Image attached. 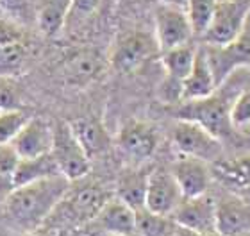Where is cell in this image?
I'll use <instances>...</instances> for the list:
<instances>
[{"label":"cell","mask_w":250,"mask_h":236,"mask_svg":"<svg viewBox=\"0 0 250 236\" xmlns=\"http://www.w3.org/2000/svg\"><path fill=\"white\" fill-rule=\"evenodd\" d=\"M70 186L72 181L61 173L13 186L2 200V216L13 229L21 233L36 231L61 204Z\"/></svg>","instance_id":"1"},{"label":"cell","mask_w":250,"mask_h":236,"mask_svg":"<svg viewBox=\"0 0 250 236\" xmlns=\"http://www.w3.org/2000/svg\"><path fill=\"white\" fill-rule=\"evenodd\" d=\"M230 102L225 95L211 93L197 100H184L175 111L177 120H189L204 127L218 140L232 136L234 126L230 120Z\"/></svg>","instance_id":"2"},{"label":"cell","mask_w":250,"mask_h":236,"mask_svg":"<svg viewBox=\"0 0 250 236\" xmlns=\"http://www.w3.org/2000/svg\"><path fill=\"white\" fill-rule=\"evenodd\" d=\"M249 15L250 0H218L213 20L200 40L213 47L227 45L247 29Z\"/></svg>","instance_id":"3"},{"label":"cell","mask_w":250,"mask_h":236,"mask_svg":"<svg viewBox=\"0 0 250 236\" xmlns=\"http://www.w3.org/2000/svg\"><path fill=\"white\" fill-rule=\"evenodd\" d=\"M50 156L58 165L59 173L68 181H81L89 172V159L83 145L77 142L68 122H59L54 126V142Z\"/></svg>","instance_id":"4"},{"label":"cell","mask_w":250,"mask_h":236,"mask_svg":"<svg viewBox=\"0 0 250 236\" xmlns=\"http://www.w3.org/2000/svg\"><path fill=\"white\" fill-rule=\"evenodd\" d=\"M204 48H206L214 83L220 88L236 70L250 66V29H245L240 36L227 45H222V47L204 45Z\"/></svg>","instance_id":"5"},{"label":"cell","mask_w":250,"mask_h":236,"mask_svg":"<svg viewBox=\"0 0 250 236\" xmlns=\"http://www.w3.org/2000/svg\"><path fill=\"white\" fill-rule=\"evenodd\" d=\"M173 143L183 156L197 157L206 163L218 161L222 156V140L189 120H177L173 127Z\"/></svg>","instance_id":"6"},{"label":"cell","mask_w":250,"mask_h":236,"mask_svg":"<svg viewBox=\"0 0 250 236\" xmlns=\"http://www.w3.org/2000/svg\"><path fill=\"white\" fill-rule=\"evenodd\" d=\"M157 52H159V45L156 36L143 31L127 32L118 38L111 54V64L118 72L129 74L143 66Z\"/></svg>","instance_id":"7"},{"label":"cell","mask_w":250,"mask_h":236,"mask_svg":"<svg viewBox=\"0 0 250 236\" xmlns=\"http://www.w3.org/2000/svg\"><path fill=\"white\" fill-rule=\"evenodd\" d=\"M154 23H156L154 36H156L161 52L191 42V25H189L184 9L157 4L154 11Z\"/></svg>","instance_id":"8"},{"label":"cell","mask_w":250,"mask_h":236,"mask_svg":"<svg viewBox=\"0 0 250 236\" xmlns=\"http://www.w3.org/2000/svg\"><path fill=\"white\" fill-rule=\"evenodd\" d=\"M181 200H183V193H181V188L173 177L172 170L156 168L148 172L145 195L146 210L154 211L157 215L172 216Z\"/></svg>","instance_id":"9"},{"label":"cell","mask_w":250,"mask_h":236,"mask_svg":"<svg viewBox=\"0 0 250 236\" xmlns=\"http://www.w3.org/2000/svg\"><path fill=\"white\" fill-rule=\"evenodd\" d=\"M172 218L177 226L191 231L216 233V200L208 193L183 197L172 213Z\"/></svg>","instance_id":"10"},{"label":"cell","mask_w":250,"mask_h":236,"mask_svg":"<svg viewBox=\"0 0 250 236\" xmlns=\"http://www.w3.org/2000/svg\"><path fill=\"white\" fill-rule=\"evenodd\" d=\"M54 142V126L42 116H29V120L11 140V145L20 159H32L50 154Z\"/></svg>","instance_id":"11"},{"label":"cell","mask_w":250,"mask_h":236,"mask_svg":"<svg viewBox=\"0 0 250 236\" xmlns=\"http://www.w3.org/2000/svg\"><path fill=\"white\" fill-rule=\"evenodd\" d=\"M118 147L136 163L148 159L157 149V134L154 127L140 120H129L120 129Z\"/></svg>","instance_id":"12"},{"label":"cell","mask_w":250,"mask_h":236,"mask_svg":"<svg viewBox=\"0 0 250 236\" xmlns=\"http://www.w3.org/2000/svg\"><path fill=\"white\" fill-rule=\"evenodd\" d=\"M109 199L111 195L102 186L88 183L73 190L70 186L66 195L62 197V202H66V211L77 222H89L95 220V216Z\"/></svg>","instance_id":"13"},{"label":"cell","mask_w":250,"mask_h":236,"mask_svg":"<svg viewBox=\"0 0 250 236\" xmlns=\"http://www.w3.org/2000/svg\"><path fill=\"white\" fill-rule=\"evenodd\" d=\"M216 233L220 236H245L250 233V204L234 195L216 202Z\"/></svg>","instance_id":"14"},{"label":"cell","mask_w":250,"mask_h":236,"mask_svg":"<svg viewBox=\"0 0 250 236\" xmlns=\"http://www.w3.org/2000/svg\"><path fill=\"white\" fill-rule=\"evenodd\" d=\"M172 173L183 197H198L208 193L211 184V168L202 159L183 156L173 163Z\"/></svg>","instance_id":"15"},{"label":"cell","mask_w":250,"mask_h":236,"mask_svg":"<svg viewBox=\"0 0 250 236\" xmlns=\"http://www.w3.org/2000/svg\"><path fill=\"white\" fill-rule=\"evenodd\" d=\"M95 222L100 229H104L111 236H134L136 235V211L127 206L118 197H111L99 215L95 216Z\"/></svg>","instance_id":"16"},{"label":"cell","mask_w":250,"mask_h":236,"mask_svg":"<svg viewBox=\"0 0 250 236\" xmlns=\"http://www.w3.org/2000/svg\"><path fill=\"white\" fill-rule=\"evenodd\" d=\"M72 127V132L75 134L77 142L83 145L89 157L97 154H104L111 147V136L105 126L97 116H81L75 120L68 122Z\"/></svg>","instance_id":"17"},{"label":"cell","mask_w":250,"mask_h":236,"mask_svg":"<svg viewBox=\"0 0 250 236\" xmlns=\"http://www.w3.org/2000/svg\"><path fill=\"white\" fill-rule=\"evenodd\" d=\"M218 89L216 83H214L213 72L209 66L208 56H206V48L197 47V54H195V63L186 79L183 81V99L184 100H197L209 97Z\"/></svg>","instance_id":"18"},{"label":"cell","mask_w":250,"mask_h":236,"mask_svg":"<svg viewBox=\"0 0 250 236\" xmlns=\"http://www.w3.org/2000/svg\"><path fill=\"white\" fill-rule=\"evenodd\" d=\"M104 70V59L99 52L84 48L79 50L66 61L64 66V75H66L70 84H88L93 79L100 75V72Z\"/></svg>","instance_id":"19"},{"label":"cell","mask_w":250,"mask_h":236,"mask_svg":"<svg viewBox=\"0 0 250 236\" xmlns=\"http://www.w3.org/2000/svg\"><path fill=\"white\" fill-rule=\"evenodd\" d=\"M52 175H59V168L54 157L50 154H45V156L32 157V159H20L11 175V184L20 186V184L34 183V181L52 177Z\"/></svg>","instance_id":"20"},{"label":"cell","mask_w":250,"mask_h":236,"mask_svg":"<svg viewBox=\"0 0 250 236\" xmlns=\"http://www.w3.org/2000/svg\"><path fill=\"white\" fill-rule=\"evenodd\" d=\"M146 181H148V172L145 170H129L122 173L116 186V197L134 211L145 208Z\"/></svg>","instance_id":"21"},{"label":"cell","mask_w":250,"mask_h":236,"mask_svg":"<svg viewBox=\"0 0 250 236\" xmlns=\"http://www.w3.org/2000/svg\"><path fill=\"white\" fill-rule=\"evenodd\" d=\"M195 54H197V47H193L191 43L179 45V47L161 52V63L165 66L167 77L183 84V81L189 75L193 68Z\"/></svg>","instance_id":"22"},{"label":"cell","mask_w":250,"mask_h":236,"mask_svg":"<svg viewBox=\"0 0 250 236\" xmlns=\"http://www.w3.org/2000/svg\"><path fill=\"white\" fill-rule=\"evenodd\" d=\"M27 61L25 43L13 36L0 38V77H15Z\"/></svg>","instance_id":"23"},{"label":"cell","mask_w":250,"mask_h":236,"mask_svg":"<svg viewBox=\"0 0 250 236\" xmlns=\"http://www.w3.org/2000/svg\"><path fill=\"white\" fill-rule=\"evenodd\" d=\"M72 0H42L38 11V25L47 36H54L62 29L70 16Z\"/></svg>","instance_id":"24"},{"label":"cell","mask_w":250,"mask_h":236,"mask_svg":"<svg viewBox=\"0 0 250 236\" xmlns=\"http://www.w3.org/2000/svg\"><path fill=\"white\" fill-rule=\"evenodd\" d=\"M213 170L224 183L236 188H250V156L214 161Z\"/></svg>","instance_id":"25"},{"label":"cell","mask_w":250,"mask_h":236,"mask_svg":"<svg viewBox=\"0 0 250 236\" xmlns=\"http://www.w3.org/2000/svg\"><path fill=\"white\" fill-rule=\"evenodd\" d=\"M175 227L172 216L157 215L154 211L141 208L136 210V235L140 236H170Z\"/></svg>","instance_id":"26"},{"label":"cell","mask_w":250,"mask_h":236,"mask_svg":"<svg viewBox=\"0 0 250 236\" xmlns=\"http://www.w3.org/2000/svg\"><path fill=\"white\" fill-rule=\"evenodd\" d=\"M216 4H218V0H188L184 11H186V16L191 25L193 36H204V32L208 31L209 23L213 20Z\"/></svg>","instance_id":"27"},{"label":"cell","mask_w":250,"mask_h":236,"mask_svg":"<svg viewBox=\"0 0 250 236\" xmlns=\"http://www.w3.org/2000/svg\"><path fill=\"white\" fill-rule=\"evenodd\" d=\"M27 120L29 116L23 109L0 111V143H9Z\"/></svg>","instance_id":"28"},{"label":"cell","mask_w":250,"mask_h":236,"mask_svg":"<svg viewBox=\"0 0 250 236\" xmlns=\"http://www.w3.org/2000/svg\"><path fill=\"white\" fill-rule=\"evenodd\" d=\"M21 109V93L13 77H0V111Z\"/></svg>","instance_id":"29"},{"label":"cell","mask_w":250,"mask_h":236,"mask_svg":"<svg viewBox=\"0 0 250 236\" xmlns=\"http://www.w3.org/2000/svg\"><path fill=\"white\" fill-rule=\"evenodd\" d=\"M230 120H232L234 129L250 126V88L234 99L230 106Z\"/></svg>","instance_id":"30"},{"label":"cell","mask_w":250,"mask_h":236,"mask_svg":"<svg viewBox=\"0 0 250 236\" xmlns=\"http://www.w3.org/2000/svg\"><path fill=\"white\" fill-rule=\"evenodd\" d=\"M20 157L11 143H0V177L11 179Z\"/></svg>","instance_id":"31"},{"label":"cell","mask_w":250,"mask_h":236,"mask_svg":"<svg viewBox=\"0 0 250 236\" xmlns=\"http://www.w3.org/2000/svg\"><path fill=\"white\" fill-rule=\"evenodd\" d=\"M0 9L11 16L23 18L29 9V0H0Z\"/></svg>","instance_id":"32"},{"label":"cell","mask_w":250,"mask_h":236,"mask_svg":"<svg viewBox=\"0 0 250 236\" xmlns=\"http://www.w3.org/2000/svg\"><path fill=\"white\" fill-rule=\"evenodd\" d=\"M102 0H72V7H70V15H81L88 16L99 9Z\"/></svg>","instance_id":"33"},{"label":"cell","mask_w":250,"mask_h":236,"mask_svg":"<svg viewBox=\"0 0 250 236\" xmlns=\"http://www.w3.org/2000/svg\"><path fill=\"white\" fill-rule=\"evenodd\" d=\"M170 236H220L218 233H198V231H191V229H186V227H181L175 224L173 231Z\"/></svg>","instance_id":"34"},{"label":"cell","mask_w":250,"mask_h":236,"mask_svg":"<svg viewBox=\"0 0 250 236\" xmlns=\"http://www.w3.org/2000/svg\"><path fill=\"white\" fill-rule=\"evenodd\" d=\"M159 5H170V7H177V9H186L188 0H154Z\"/></svg>","instance_id":"35"},{"label":"cell","mask_w":250,"mask_h":236,"mask_svg":"<svg viewBox=\"0 0 250 236\" xmlns=\"http://www.w3.org/2000/svg\"><path fill=\"white\" fill-rule=\"evenodd\" d=\"M249 129H250V126H249Z\"/></svg>","instance_id":"36"}]
</instances>
